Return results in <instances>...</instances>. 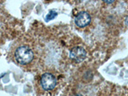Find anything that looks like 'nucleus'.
<instances>
[{
	"label": "nucleus",
	"mask_w": 128,
	"mask_h": 96,
	"mask_svg": "<svg viewBox=\"0 0 128 96\" xmlns=\"http://www.w3.org/2000/svg\"><path fill=\"white\" fill-rule=\"evenodd\" d=\"M40 83L42 88L49 91L54 88L56 85V80L52 74L45 73L41 77Z\"/></svg>",
	"instance_id": "2"
},
{
	"label": "nucleus",
	"mask_w": 128,
	"mask_h": 96,
	"mask_svg": "<svg viewBox=\"0 0 128 96\" xmlns=\"http://www.w3.org/2000/svg\"><path fill=\"white\" fill-rule=\"evenodd\" d=\"M75 24L80 28L88 26L91 21V17L86 12H81L75 18Z\"/></svg>",
	"instance_id": "4"
},
{
	"label": "nucleus",
	"mask_w": 128,
	"mask_h": 96,
	"mask_svg": "<svg viewBox=\"0 0 128 96\" xmlns=\"http://www.w3.org/2000/svg\"><path fill=\"white\" fill-rule=\"evenodd\" d=\"M57 15H58V14H57V12L56 11H54V10H50V12L46 16V21L48 22L50 20H52V19H54L56 17Z\"/></svg>",
	"instance_id": "5"
},
{
	"label": "nucleus",
	"mask_w": 128,
	"mask_h": 96,
	"mask_svg": "<svg viewBox=\"0 0 128 96\" xmlns=\"http://www.w3.org/2000/svg\"><path fill=\"white\" fill-rule=\"evenodd\" d=\"M86 56V52L84 48L77 46L73 48L70 51L69 56L73 61L76 63H80L85 59Z\"/></svg>",
	"instance_id": "3"
},
{
	"label": "nucleus",
	"mask_w": 128,
	"mask_h": 96,
	"mask_svg": "<svg viewBox=\"0 0 128 96\" xmlns=\"http://www.w3.org/2000/svg\"><path fill=\"white\" fill-rule=\"evenodd\" d=\"M126 23H127V24L128 25V18H127V20H126Z\"/></svg>",
	"instance_id": "7"
},
{
	"label": "nucleus",
	"mask_w": 128,
	"mask_h": 96,
	"mask_svg": "<svg viewBox=\"0 0 128 96\" xmlns=\"http://www.w3.org/2000/svg\"><path fill=\"white\" fill-rule=\"evenodd\" d=\"M104 2H105L106 3H108V4H110V3H112L113 2H114L115 0H102Z\"/></svg>",
	"instance_id": "6"
},
{
	"label": "nucleus",
	"mask_w": 128,
	"mask_h": 96,
	"mask_svg": "<svg viewBox=\"0 0 128 96\" xmlns=\"http://www.w3.org/2000/svg\"><path fill=\"white\" fill-rule=\"evenodd\" d=\"M34 54L32 50L28 46H22L16 50L15 58L16 61L21 65H26L33 60Z\"/></svg>",
	"instance_id": "1"
}]
</instances>
